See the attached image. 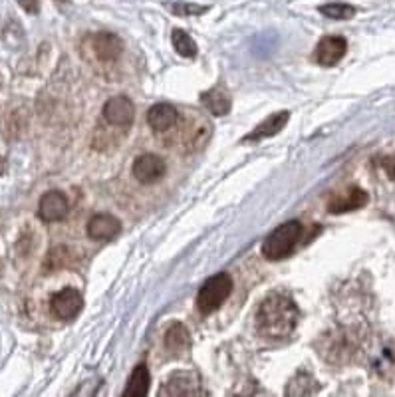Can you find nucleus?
<instances>
[{"mask_svg": "<svg viewBox=\"0 0 395 397\" xmlns=\"http://www.w3.org/2000/svg\"><path fill=\"white\" fill-rule=\"evenodd\" d=\"M296 324H298V308L282 294H272L258 306L256 328L264 338L270 340L288 338L294 332Z\"/></svg>", "mask_w": 395, "mask_h": 397, "instance_id": "obj_1", "label": "nucleus"}, {"mask_svg": "<svg viewBox=\"0 0 395 397\" xmlns=\"http://www.w3.org/2000/svg\"><path fill=\"white\" fill-rule=\"evenodd\" d=\"M302 224L298 221H288L280 224L270 233L264 244H262V254L269 260H280L294 251L296 242L300 240Z\"/></svg>", "mask_w": 395, "mask_h": 397, "instance_id": "obj_2", "label": "nucleus"}, {"mask_svg": "<svg viewBox=\"0 0 395 397\" xmlns=\"http://www.w3.org/2000/svg\"><path fill=\"white\" fill-rule=\"evenodd\" d=\"M231 292H233V278L229 274L221 272L217 276H211L197 294V308L203 314H211L217 308H221V304L231 296Z\"/></svg>", "mask_w": 395, "mask_h": 397, "instance_id": "obj_3", "label": "nucleus"}, {"mask_svg": "<svg viewBox=\"0 0 395 397\" xmlns=\"http://www.w3.org/2000/svg\"><path fill=\"white\" fill-rule=\"evenodd\" d=\"M81 306H84V298L76 288H64L58 294H54V298L50 302L52 314L60 320H72L74 316H78Z\"/></svg>", "mask_w": 395, "mask_h": 397, "instance_id": "obj_4", "label": "nucleus"}, {"mask_svg": "<svg viewBox=\"0 0 395 397\" xmlns=\"http://www.w3.org/2000/svg\"><path fill=\"white\" fill-rule=\"evenodd\" d=\"M165 171H167V163L153 153H145L142 157L135 159V163H133V177L143 185L157 183L165 175Z\"/></svg>", "mask_w": 395, "mask_h": 397, "instance_id": "obj_5", "label": "nucleus"}, {"mask_svg": "<svg viewBox=\"0 0 395 397\" xmlns=\"http://www.w3.org/2000/svg\"><path fill=\"white\" fill-rule=\"evenodd\" d=\"M369 197L364 189L360 187H348V189L336 193L332 199L328 201V211L332 215H342V213H349V211H358L362 206L367 205Z\"/></svg>", "mask_w": 395, "mask_h": 397, "instance_id": "obj_6", "label": "nucleus"}, {"mask_svg": "<svg viewBox=\"0 0 395 397\" xmlns=\"http://www.w3.org/2000/svg\"><path fill=\"white\" fill-rule=\"evenodd\" d=\"M104 117L111 126L127 127L131 126L133 117H135V108L131 104V99L126 95H115L110 101H106L104 106Z\"/></svg>", "mask_w": 395, "mask_h": 397, "instance_id": "obj_7", "label": "nucleus"}, {"mask_svg": "<svg viewBox=\"0 0 395 397\" xmlns=\"http://www.w3.org/2000/svg\"><path fill=\"white\" fill-rule=\"evenodd\" d=\"M90 42L94 54L102 62H115L124 52V42L111 32H97Z\"/></svg>", "mask_w": 395, "mask_h": 397, "instance_id": "obj_8", "label": "nucleus"}, {"mask_svg": "<svg viewBox=\"0 0 395 397\" xmlns=\"http://www.w3.org/2000/svg\"><path fill=\"white\" fill-rule=\"evenodd\" d=\"M348 50V42L342 36H326L316 46V62L320 66H334L338 64Z\"/></svg>", "mask_w": 395, "mask_h": 397, "instance_id": "obj_9", "label": "nucleus"}, {"mask_svg": "<svg viewBox=\"0 0 395 397\" xmlns=\"http://www.w3.org/2000/svg\"><path fill=\"white\" fill-rule=\"evenodd\" d=\"M66 215H68V199L64 197L60 191H48L46 195L40 199L38 217L42 221L54 222L62 221Z\"/></svg>", "mask_w": 395, "mask_h": 397, "instance_id": "obj_10", "label": "nucleus"}, {"mask_svg": "<svg viewBox=\"0 0 395 397\" xmlns=\"http://www.w3.org/2000/svg\"><path fill=\"white\" fill-rule=\"evenodd\" d=\"M122 231V222L111 215H95L88 222V235L94 240H110Z\"/></svg>", "mask_w": 395, "mask_h": 397, "instance_id": "obj_11", "label": "nucleus"}, {"mask_svg": "<svg viewBox=\"0 0 395 397\" xmlns=\"http://www.w3.org/2000/svg\"><path fill=\"white\" fill-rule=\"evenodd\" d=\"M290 119V111H278V113H272L269 119H264L262 124L254 127L253 133L244 137V142H258V139H267L272 137L276 133H280Z\"/></svg>", "mask_w": 395, "mask_h": 397, "instance_id": "obj_12", "label": "nucleus"}, {"mask_svg": "<svg viewBox=\"0 0 395 397\" xmlns=\"http://www.w3.org/2000/svg\"><path fill=\"white\" fill-rule=\"evenodd\" d=\"M165 348L167 351H171L173 356L181 358L185 356L191 348V338H189V330L183 326V324H173L167 333H165Z\"/></svg>", "mask_w": 395, "mask_h": 397, "instance_id": "obj_13", "label": "nucleus"}, {"mask_svg": "<svg viewBox=\"0 0 395 397\" xmlns=\"http://www.w3.org/2000/svg\"><path fill=\"white\" fill-rule=\"evenodd\" d=\"M147 124L155 131H167L177 124V110L169 104H157L147 111Z\"/></svg>", "mask_w": 395, "mask_h": 397, "instance_id": "obj_14", "label": "nucleus"}, {"mask_svg": "<svg viewBox=\"0 0 395 397\" xmlns=\"http://www.w3.org/2000/svg\"><path fill=\"white\" fill-rule=\"evenodd\" d=\"M149 391V369L147 365L139 364L129 376L127 380V387L124 391L126 397H145Z\"/></svg>", "mask_w": 395, "mask_h": 397, "instance_id": "obj_15", "label": "nucleus"}, {"mask_svg": "<svg viewBox=\"0 0 395 397\" xmlns=\"http://www.w3.org/2000/svg\"><path fill=\"white\" fill-rule=\"evenodd\" d=\"M201 99H203L206 110L211 111V113H215V115H227V113L231 111V106H233L231 95L227 94L222 88L209 90V92L201 95Z\"/></svg>", "mask_w": 395, "mask_h": 397, "instance_id": "obj_16", "label": "nucleus"}, {"mask_svg": "<svg viewBox=\"0 0 395 397\" xmlns=\"http://www.w3.org/2000/svg\"><path fill=\"white\" fill-rule=\"evenodd\" d=\"M171 42L177 54L185 56V58H195L197 56V44L185 30H173L171 34Z\"/></svg>", "mask_w": 395, "mask_h": 397, "instance_id": "obj_17", "label": "nucleus"}, {"mask_svg": "<svg viewBox=\"0 0 395 397\" xmlns=\"http://www.w3.org/2000/svg\"><path fill=\"white\" fill-rule=\"evenodd\" d=\"M320 12L332 20H349L351 16L356 14V8L351 4L346 2H330V4H324L320 6Z\"/></svg>", "mask_w": 395, "mask_h": 397, "instance_id": "obj_18", "label": "nucleus"}, {"mask_svg": "<svg viewBox=\"0 0 395 397\" xmlns=\"http://www.w3.org/2000/svg\"><path fill=\"white\" fill-rule=\"evenodd\" d=\"M209 8L206 6H197V4H175L173 12L175 14H203Z\"/></svg>", "mask_w": 395, "mask_h": 397, "instance_id": "obj_19", "label": "nucleus"}, {"mask_svg": "<svg viewBox=\"0 0 395 397\" xmlns=\"http://www.w3.org/2000/svg\"><path fill=\"white\" fill-rule=\"evenodd\" d=\"M381 165H383V169H385L387 177H389L392 181H395V153L387 155V157H383Z\"/></svg>", "mask_w": 395, "mask_h": 397, "instance_id": "obj_20", "label": "nucleus"}, {"mask_svg": "<svg viewBox=\"0 0 395 397\" xmlns=\"http://www.w3.org/2000/svg\"><path fill=\"white\" fill-rule=\"evenodd\" d=\"M18 2H20V6H22L26 12H30V14L38 12V0H18Z\"/></svg>", "mask_w": 395, "mask_h": 397, "instance_id": "obj_21", "label": "nucleus"}, {"mask_svg": "<svg viewBox=\"0 0 395 397\" xmlns=\"http://www.w3.org/2000/svg\"><path fill=\"white\" fill-rule=\"evenodd\" d=\"M4 169H6V161H4V157H0V175L4 173Z\"/></svg>", "mask_w": 395, "mask_h": 397, "instance_id": "obj_22", "label": "nucleus"}]
</instances>
